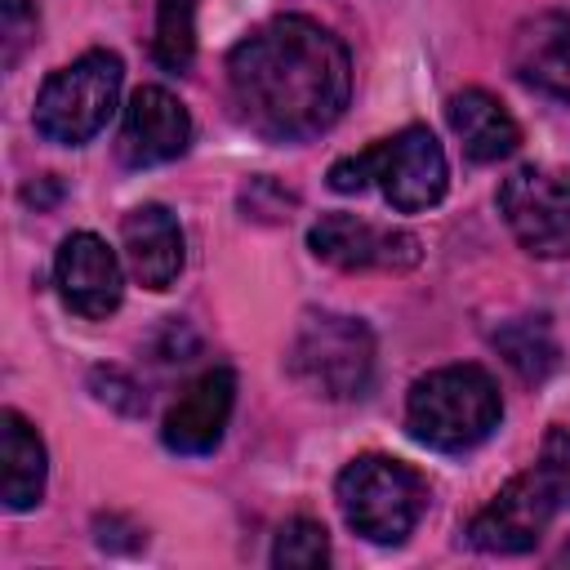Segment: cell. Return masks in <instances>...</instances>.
Segmentation results:
<instances>
[{
    "instance_id": "7a4b0ae2",
    "label": "cell",
    "mask_w": 570,
    "mask_h": 570,
    "mask_svg": "<svg viewBox=\"0 0 570 570\" xmlns=\"http://www.w3.org/2000/svg\"><path fill=\"white\" fill-rule=\"evenodd\" d=\"M503 419V396L481 365H441L410 387L405 428L414 441L441 454L481 445Z\"/></svg>"
},
{
    "instance_id": "7c38bea8",
    "label": "cell",
    "mask_w": 570,
    "mask_h": 570,
    "mask_svg": "<svg viewBox=\"0 0 570 570\" xmlns=\"http://www.w3.org/2000/svg\"><path fill=\"white\" fill-rule=\"evenodd\" d=\"M232 405H236V374L232 370H205L200 379H191L178 401L169 405L165 414V445L174 454H209L218 450L223 432H227V419H232Z\"/></svg>"
},
{
    "instance_id": "7402d4cb",
    "label": "cell",
    "mask_w": 570,
    "mask_h": 570,
    "mask_svg": "<svg viewBox=\"0 0 570 570\" xmlns=\"http://www.w3.org/2000/svg\"><path fill=\"white\" fill-rule=\"evenodd\" d=\"M557 561H570V543H566V548H561V557H557Z\"/></svg>"
},
{
    "instance_id": "6da1fadb",
    "label": "cell",
    "mask_w": 570,
    "mask_h": 570,
    "mask_svg": "<svg viewBox=\"0 0 570 570\" xmlns=\"http://www.w3.org/2000/svg\"><path fill=\"white\" fill-rule=\"evenodd\" d=\"M236 116L272 142L325 134L352 94L347 45L312 18L285 13L249 31L227 58Z\"/></svg>"
},
{
    "instance_id": "52a82bcc",
    "label": "cell",
    "mask_w": 570,
    "mask_h": 570,
    "mask_svg": "<svg viewBox=\"0 0 570 570\" xmlns=\"http://www.w3.org/2000/svg\"><path fill=\"white\" fill-rule=\"evenodd\" d=\"M561 490L557 481L548 476L543 463H534L530 472L512 476L468 525V539L472 548L481 552H494V557H521L530 548H539L543 530L552 525L557 508H561Z\"/></svg>"
},
{
    "instance_id": "5bb4252c",
    "label": "cell",
    "mask_w": 570,
    "mask_h": 570,
    "mask_svg": "<svg viewBox=\"0 0 570 570\" xmlns=\"http://www.w3.org/2000/svg\"><path fill=\"white\" fill-rule=\"evenodd\" d=\"M129 272L147 289H169L183 272V227L165 205H138L120 223Z\"/></svg>"
},
{
    "instance_id": "9c48e42d",
    "label": "cell",
    "mask_w": 570,
    "mask_h": 570,
    "mask_svg": "<svg viewBox=\"0 0 570 570\" xmlns=\"http://www.w3.org/2000/svg\"><path fill=\"white\" fill-rule=\"evenodd\" d=\"M307 245L321 263L343 272H410L419 263V236L405 227H383L356 214H325L312 223Z\"/></svg>"
},
{
    "instance_id": "e0dca14e",
    "label": "cell",
    "mask_w": 570,
    "mask_h": 570,
    "mask_svg": "<svg viewBox=\"0 0 570 570\" xmlns=\"http://www.w3.org/2000/svg\"><path fill=\"white\" fill-rule=\"evenodd\" d=\"M494 347L503 352V361L525 379V383H543L557 370V338L548 330L543 316H521L508 321L503 330H494Z\"/></svg>"
},
{
    "instance_id": "9a60e30c",
    "label": "cell",
    "mask_w": 570,
    "mask_h": 570,
    "mask_svg": "<svg viewBox=\"0 0 570 570\" xmlns=\"http://www.w3.org/2000/svg\"><path fill=\"white\" fill-rule=\"evenodd\" d=\"M445 120H450L454 138L463 142V156L476 160V165H494V160L512 156L517 142H521V129H517L512 111L485 89L454 94L450 107H445Z\"/></svg>"
},
{
    "instance_id": "ba28073f",
    "label": "cell",
    "mask_w": 570,
    "mask_h": 570,
    "mask_svg": "<svg viewBox=\"0 0 570 570\" xmlns=\"http://www.w3.org/2000/svg\"><path fill=\"white\" fill-rule=\"evenodd\" d=\"M499 214L534 258H570V169L525 165L508 174Z\"/></svg>"
},
{
    "instance_id": "d6986e66",
    "label": "cell",
    "mask_w": 570,
    "mask_h": 570,
    "mask_svg": "<svg viewBox=\"0 0 570 570\" xmlns=\"http://www.w3.org/2000/svg\"><path fill=\"white\" fill-rule=\"evenodd\" d=\"M330 561V534L321 521L312 517H294L281 525L276 548H272V566L281 570H316Z\"/></svg>"
},
{
    "instance_id": "ac0fdd59",
    "label": "cell",
    "mask_w": 570,
    "mask_h": 570,
    "mask_svg": "<svg viewBox=\"0 0 570 570\" xmlns=\"http://www.w3.org/2000/svg\"><path fill=\"white\" fill-rule=\"evenodd\" d=\"M196 4L200 0H160L156 4L151 58L165 71H187L196 58Z\"/></svg>"
},
{
    "instance_id": "277c9868",
    "label": "cell",
    "mask_w": 570,
    "mask_h": 570,
    "mask_svg": "<svg viewBox=\"0 0 570 570\" xmlns=\"http://www.w3.org/2000/svg\"><path fill=\"white\" fill-rule=\"evenodd\" d=\"M334 499H338L343 521L361 539H370V543H405L410 530L419 525V517L428 512V481L401 459L361 454L338 472Z\"/></svg>"
},
{
    "instance_id": "2e32d148",
    "label": "cell",
    "mask_w": 570,
    "mask_h": 570,
    "mask_svg": "<svg viewBox=\"0 0 570 570\" xmlns=\"http://www.w3.org/2000/svg\"><path fill=\"white\" fill-rule=\"evenodd\" d=\"M45 445L36 436V428L18 414L4 410L0 414V499L9 512H27L40 503L45 494Z\"/></svg>"
},
{
    "instance_id": "8fae6325",
    "label": "cell",
    "mask_w": 570,
    "mask_h": 570,
    "mask_svg": "<svg viewBox=\"0 0 570 570\" xmlns=\"http://www.w3.org/2000/svg\"><path fill=\"white\" fill-rule=\"evenodd\" d=\"M187 138H191V116L169 89H160V85L134 89V98L125 107L120 142H116L125 165L151 169V165L178 160L187 151Z\"/></svg>"
},
{
    "instance_id": "3957f363",
    "label": "cell",
    "mask_w": 570,
    "mask_h": 570,
    "mask_svg": "<svg viewBox=\"0 0 570 570\" xmlns=\"http://www.w3.org/2000/svg\"><path fill=\"white\" fill-rule=\"evenodd\" d=\"M370 183H379V191L392 209L419 214V209H432L445 196L450 165H445V151L432 138V129L410 125V129L330 165V187L334 191H365Z\"/></svg>"
},
{
    "instance_id": "8992f818",
    "label": "cell",
    "mask_w": 570,
    "mask_h": 570,
    "mask_svg": "<svg viewBox=\"0 0 570 570\" xmlns=\"http://www.w3.org/2000/svg\"><path fill=\"white\" fill-rule=\"evenodd\" d=\"M289 374L316 396L352 401L374 379V334L356 316L307 312L289 343Z\"/></svg>"
},
{
    "instance_id": "5b68a950",
    "label": "cell",
    "mask_w": 570,
    "mask_h": 570,
    "mask_svg": "<svg viewBox=\"0 0 570 570\" xmlns=\"http://www.w3.org/2000/svg\"><path fill=\"white\" fill-rule=\"evenodd\" d=\"M125 67L107 49H89L76 62L58 67L40 94H36V129L40 138L58 147H80L89 142L116 111Z\"/></svg>"
},
{
    "instance_id": "30bf717a",
    "label": "cell",
    "mask_w": 570,
    "mask_h": 570,
    "mask_svg": "<svg viewBox=\"0 0 570 570\" xmlns=\"http://www.w3.org/2000/svg\"><path fill=\"white\" fill-rule=\"evenodd\" d=\"M53 281H58L62 303H67L76 316H85V321L111 316V312L120 307V294H125L120 258H116V249H107V240L94 236V232H71V236L58 245Z\"/></svg>"
},
{
    "instance_id": "ffe728a7",
    "label": "cell",
    "mask_w": 570,
    "mask_h": 570,
    "mask_svg": "<svg viewBox=\"0 0 570 570\" xmlns=\"http://www.w3.org/2000/svg\"><path fill=\"white\" fill-rule=\"evenodd\" d=\"M36 27H40V13L31 0H0V62L4 67H18L22 49L36 40Z\"/></svg>"
},
{
    "instance_id": "4fadbf2b",
    "label": "cell",
    "mask_w": 570,
    "mask_h": 570,
    "mask_svg": "<svg viewBox=\"0 0 570 570\" xmlns=\"http://www.w3.org/2000/svg\"><path fill=\"white\" fill-rule=\"evenodd\" d=\"M508 62L517 80L539 94L570 102V18L566 13H534L512 31Z\"/></svg>"
},
{
    "instance_id": "44dd1931",
    "label": "cell",
    "mask_w": 570,
    "mask_h": 570,
    "mask_svg": "<svg viewBox=\"0 0 570 570\" xmlns=\"http://www.w3.org/2000/svg\"><path fill=\"white\" fill-rule=\"evenodd\" d=\"M539 463L548 468V476L557 481V490H561V499L570 503V428H548V436H543V454H539Z\"/></svg>"
}]
</instances>
